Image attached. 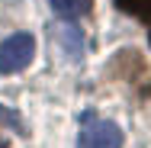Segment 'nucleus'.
<instances>
[{"label": "nucleus", "mask_w": 151, "mask_h": 148, "mask_svg": "<svg viewBox=\"0 0 151 148\" xmlns=\"http://www.w3.org/2000/svg\"><path fill=\"white\" fill-rule=\"evenodd\" d=\"M32 55H35V39L29 32H13L10 39L0 42V74H16L29 68Z\"/></svg>", "instance_id": "obj_1"}, {"label": "nucleus", "mask_w": 151, "mask_h": 148, "mask_svg": "<svg viewBox=\"0 0 151 148\" xmlns=\"http://www.w3.org/2000/svg\"><path fill=\"white\" fill-rule=\"evenodd\" d=\"M77 148H122V129L113 119H90L81 129Z\"/></svg>", "instance_id": "obj_2"}, {"label": "nucleus", "mask_w": 151, "mask_h": 148, "mask_svg": "<svg viewBox=\"0 0 151 148\" xmlns=\"http://www.w3.org/2000/svg\"><path fill=\"white\" fill-rule=\"evenodd\" d=\"M48 3H52V10L58 13L61 19H68V23L90 13V0H48Z\"/></svg>", "instance_id": "obj_3"}, {"label": "nucleus", "mask_w": 151, "mask_h": 148, "mask_svg": "<svg viewBox=\"0 0 151 148\" xmlns=\"http://www.w3.org/2000/svg\"><path fill=\"white\" fill-rule=\"evenodd\" d=\"M119 6L135 13V16H142V19H151V0H119Z\"/></svg>", "instance_id": "obj_4"}]
</instances>
